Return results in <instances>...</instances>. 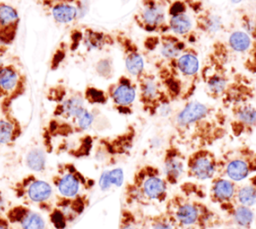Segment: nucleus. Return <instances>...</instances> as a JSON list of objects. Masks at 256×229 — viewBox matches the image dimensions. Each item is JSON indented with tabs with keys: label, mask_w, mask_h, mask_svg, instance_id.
<instances>
[{
	"label": "nucleus",
	"mask_w": 256,
	"mask_h": 229,
	"mask_svg": "<svg viewBox=\"0 0 256 229\" xmlns=\"http://www.w3.org/2000/svg\"><path fill=\"white\" fill-rule=\"evenodd\" d=\"M80 42L87 51H99L115 44L114 35L93 28H85L81 32Z\"/></svg>",
	"instance_id": "393cba45"
},
{
	"label": "nucleus",
	"mask_w": 256,
	"mask_h": 229,
	"mask_svg": "<svg viewBox=\"0 0 256 229\" xmlns=\"http://www.w3.org/2000/svg\"><path fill=\"white\" fill-rule=\"evenodd\" d=\"M51 185L44 180H33L27 188L28 198L34 203H42L52 195Z\"/></svg>",
	"instance_id": "c85d7f7f"
},
{
	"label": "nucleus",
	"mask_w": 256,
	"mask_h": 229,
	"mask_svg": "<svg viewBox=\"0 0 256 229\" xmlns=\"http://www.w3.org/2000/svg\"><path fill=\"white\" fill-rule=\"evenodd\" d=\"M119 229H142V221L129 206L121 208Z\"/></svg>",
	"instance_id": "7c9ffc66"
},
{
	"label": "nucleus",
	"mask_w": 256,
	"mask_h": 229,
	"mask_svg": "<svg viewBox=\"0 0 256 229\" xmlns=\"http://www.w3.org/2000/svg\"><path fill=\"white\" fill-rule=\"evenodd\" d=\"M115 44H118L125 65L127 75L137 81L146 72L145 59L139 46L128 35L123 32H117L114 35Z\"/></svg>",
	"instance_id": "2eb2a0df"
},
{
	"label": "nucleus",
	"mask_w": 256,
	"mask_h": 229,
	"mask_svg": "<svg viewBox=\"0 0 256 229\" xmlns=\"http://www.w3.org/2000/svg\"><path fill=\"white\" fill-rule=\"evenodd\" d=\"M253 84H254V88H255V93H256V82H253Z\"/></svg>",
	"instance_id": "a18cd8bd"
},
{
	"label": "nucleus",
	"mask_w": 256,
	"mask_h": 229,
	"mask_svg": "<svg viewBox=\"0 0 256 229\" xmlns=\"http://www.w3.org/2000/svg\"><path fill=\"white\" fill-rule=\"evenodd\" d=\"M218 156L210 148L192 150L186 157L185 176L197 181L211 180L217 175Z\"/></svg>",
	"instance_id": "f8f14e48"
},
{
	"label": "nucleus",
	"mask_w": 256,
	"mask_h": 229,
	"mask_svg": "<svg viewBox=\"0 0 256 229\" xmlns=\"http://www.w3.org/2000/svg\"><path fill=\"white\" fill-rule=\"evenodd\" d=\"M96 74L103 79H111L114 76V64L110 57H104L97 61L95 64Z\"/></svg>",
	"instance_id": "f704fd0d"
},
{
	"label": "nucleus",
	"mask_w": 256,
	"mask_h": 229,
	"mask_svg": "<svg viewBox=\"0 0 256 229\" xmlns=\"http://www.w3.org/2000/svg\"><path fill=\"white\" fill-rule=\"evenodd\" d=\"M57 190L59 194L66 199H73L80 195L82 188L89 189L93 187L94 181L85 178L80 172H78L74 167L62 174L56 181Z\"/></svg>",
	"instance_id": "6ab92c4d"
},
{
	"label": "nucleus",
	"mask_w": 256,
	"mask_h": 229,
	"mask_svg": "<svg viewBox=\"0 0 256 229\" xmlns=\"http://www.w3.org/2000/svg\"><path fill=\"white\" fill-rule=\"evenodd\" d=\"M3 208H4V201H3V198L0 195V211L3 210Z\"/></svg>",
	"instance_id": "a19ab883"
},
{
	"label": "nucleus",
	"mask_w": 256,
	"mask_h": 229,
	"mask_svg": "<svg viewBox=\"0 0 256 229\" xmlns=\"http://www.w3.org/2000/svg\"><path fill=\"white\" fill-rule=\"evenodd\" d=\"M255 220H256V217H255Z\"/></svg>",
	"instance_id": "49530a36"
},
{
	"label": "nucleus",
	"mask_w": 256,
	"mask_h": 229,
	"mask_svg": "<svg viewBox=\"0 0 256 229\" xmlns=\"http://www.w3.org/2000/svg\"><path fill=\"white\" fill-rule=\"evenodd\" d=\"M241 29L245 31L252 40H256V17L244 14L241 17Z\"/></svg>",
	"instance_id": "e433bc0d"
},
{
	"label": "nucleus",
	"mask_w": 256,
	"mask_h": 229,
	"mask_svg": "<svg viewBox=\"0 0 256 229\" xmlns=\"http://www.w3.org/2000/svg\"><path fill=\"white\" fill-rule=\"evenodd\" d=\"M173 137L191 150L210 148L229 132L228 114L223 107L190 99L170 115Z\"/></svg>",
	"instance_id": "f257e3e1"
},
{
	"label": "nucleus",
	"mask_w": 256,
	"mask_h": 229,
	"mask_svg": "<svg viewBox=\"0 0 256 229\" xmlns=\"http://www.w3.org/2000/svg\"><path fill=\"white\" fill-rule=\"evenodd\" d=\"M213 51L208 55L206 62L201 66L200 81L203 82L207 95L213 100H220L231 77L226 66L228 48L223 43L215 44Z\"/></svg>",
	"instance_id": "39448f33"
},
{
	"label": "nucleus",
	"mask_w": 256,
	"mask_h": 229,
	"mask_svg": "<svg viewBox=\"0 0 256 229\" xmlns=\"http://www.w3.org/2000/svg\"><path fill=\"white\" fill-rule=\"evenodd\" d=\"M228 109V128L231 134L236 138L252 135L256 130V102H240Z\"/></svg>",
	"instance_id": "ddd939ff"
},
{
	"label": "nucleus",
	"mask_w": 256,
	"mask_h": 229,
	"mask_svg": "<svg viewBox=\"0 0 256 229\" xmlns=\"http://www.w3.org/2000/svg\"><path fill=\"white\" fill-rule=\"evenodd\" d=\"M169 185L162 170L152 164L139 166L125 184L123 198L126 206H150L166 202Z\"/></svg>",
	"instance_id": "7ed1b4c3"
},
{
	"label": "nucleus",
	"mask_w": 256,
	"mask_h": 229,
	"mask_svg": "<svg viewBox=\"0 0 256 229\" xmlns=\"http://www.w3.org/2000/svg\"><path fill=\"white\" fill-rule=\"evenodd\" d=\"M238 182L230 180L226 177L216 175L210 180L208 190L209 200L218 207L236 201V190Z\"/></svg>",
	"instance_id": "4be33fe9"
},
{
	"label": "nucleus",
	"mask_w": 256,
	"mask_h": 229,
	"mask_svg": "<svg viewBox=\"0 0 256 229\" xmlns=\"http://www.w3.org/2000/svg\"><path fill=\"white\" fill-rule=\"evenodd\" d=\"M149 229H179L178 225L163 211L147 217Z\"/></svg>",
	"instance_id": "2f4dec72"
},
{
	"label": "nucleus",
	"mask_w": 256,
	"mask_h": 229,
	"mask_svg": "<svg viewBox=\"0 0 256 229\" xmlns=\"http://www.w3.org/2000/svg\"><path fill=\"white\" fill-rule=\"evenodd\" d=\"M26 165L35 172L45 169L46 156L41 148H33L26 155Z\"/></svg>",
	"instance_id": "473e14b6"
},
{
	"label": "nucleus",
	"mask_w": 256,
	"mask_h": 229,
	"mask_svg": "<svg viewBox=\"0 0 256 229\" xmlns=\"http://www.w3.org/2000/svg\"><path fill=\"white\" fill-rule=\"evenodd\" d=\"M164 212L178 227L197 225L202 229H211L223 223V218L198 197L176 193L168 197Z\"/></svg>",
	"instance_id": "20e7f679"
},
{
	"label": "nucleus",
	"mask_w": 256,
	"mask_h": 229,
	"mask_svg": "<svg viewBox=\"0 0 256 229\" xmlns=\"http://www.w3.org/2000/svg\"><path fill=\"white\" fill-rule=\"evenodd\" d=\"M253 44L252 38L242 29L232 31L226 40L225 45L227 48L234 53L246 54Z\"/></svg>",
	"instance_id": "cd10ccee"
},
{
	"label": "nucleus",
	"mask_w": 256,
	"mask_h": 229,
	"mask_svg": "<svg viewBox=\"0 0 256 229\" xmlns=\"http://www.w3.org/2000/svg\"><path fill=\"white\" fill-rule=\"evenodd\" d=\"M224 214L223 223L229 226H236L243 229H251L255 220V214L251 207L244 206L236 201L219 206Z\"/></svg>",
	"instance_id": "5701e85b"
},
{
	"label": "nucleus",
	"mask_w": 256,
	"mask_h": 229,
	"mask_svg": "<svg viewBox=\"0 0 256 229\" xmlns=\"http://www.w3.org/2000/svg\"><path fill=\"white\" fill-rule=\"evenodd\" d=\"M155 75L172 102L192 99L200 81L201 64L198 51L188 45L175 59L155 63Z\"/></svg>",
	"instance_id": "f03ea898"
},
{
	"label": "nucleus",
	"mask_w": 256,
	"mask_h": 229,
	"mask_svg": "<svg viewBox=\"0 0 256 229\" xmlns=\"http://www.w3.org/2000/svg\"><path fill=\"white\" fill-rule=\"evenodd\" d=\"M188 45L185 40L170 32L151 34L143 42L144 51L153 57L154 64L175 59Z\"/></svg>",
	"instance_id": "9d476101"
},
{
	"label": "nucleus",
	"mask_w": 256,
	"mask_h": 229,
	"mask_svg": "<svg viewBox=\"0 0 256 229\" xmlns=\"http://www.w3.org/2000/svg\"><path fill=\"white\" fill-rule=\"evenodd\" d=\"M137 131L133 125H129L123 132L112 137L102 138L98 142L96 157L99 161L114 164L119 159L129 156L136 140Z\"/></svg>",
	"instance_id": "1a4fd4ad"
},
{
	"label": "nucleus",
	"mask_w": 256,
	"mask_h": 229,
	"mask_svg": "<svg viewBox=\"0 0 256 229\" xmlns=\"http://www.w3.org/2000/svg\"><path fill=\"white\" fill-rule=\"evenodd\" d=\"M226 229H243V228H240V227H236V226H229L228 228Z\"/></svg>",
	"instance_id": "37998d69"
},
{
	"label": "nucleus",
	"mask_w": 256,
	"mask_h": 229,
	"mask_svg": "<svg viewBox=\"0 0 256 229\" xmlns=\"http://www.w3.org/2000/svg\"><path fill=\"white\" fill-rule=\"evenodd\" d=\"M108 101L121 115H131L137 99V82L128 75H121L106 89Z\"/></svg>",
	"instance_id": "9b49d317"
},
{
	"label": "nucleus",
	"mask_w": 256,
	"mask_h": 229,
	"mask_svg": "<svg viewBox=\"0 0 256 229\" xmlns=\"http://www.w3.org/2000/svg\"><path fill=\"white\" fill-rule=\"evenodd\" d=\"M170 0H141L134 15V22L145 32L162 34L168 31V7Z\"/></svg>",
	"instance_id": "6e6552de"
},
{
	"label": "nucleus",
	"mask_w": 256,
	"mask_h": 229,
	"mask_svg": "<svg viewBox=\"0 0 256 229\" xmlns=\"http://www.w3.org/2000/svg\"><path fill=\"white\" fill-rule=\"evenodd\" d=\"M193 12L197 32L207 36H214L224 29L222 18L212 10L204 8L202 3L195 1Z\"/></svg>",
	"instance_id": "412c9836"
},
{
	"label": "nucleus",
	"mask_w": 256,
	"mask_h": 229,
	"mask_svg": "<svg viewBox=\"0 0 256 229\" xmlns=\"http://www.w3.org/2000/svg\"><path fill=\"white\" fill-rule=\"evenodd\" d=\"M0 1H1V0H0Z\"/></svg>",
	"instance_id": "de8ad7c7"
},
{
	"label": "nucleus",
	"mask_w": 256,
	"mask_h": 229,
	"mask_svg": "<svg viewBox=\"0 0 256 229\" xmlns=\"http://www.w3.org/2000/svg\"><path fill=\"white\" fill-rule=\"evenodd\" d=\"M21 125L8 110L0 118V145L14 142L21 134Z\"/></svg>",
	"instance_id": "a878e982"
},
{
	"label": "nucleus",
	"mask_w": 256,
	"mask_h": 229,
	"mask_svg": "<svg viewBox=\"0 0 256 229\" xmlns=\"http://www.w3.org/2000/svg\"><path fill=\"white\" fill-rule=\"evenodd\" d=\"M179 229H202V228L200 226H197V225H189V226L179 227Z\"/></svg>",
	"instance_id": "ea45409f"
},
{
	"label": "nucleus",
	"mask_w": 256,
	"mask_h": 229,
	"mask_svg": "<svg viewBox=\"0 0 256 229\" xmlns=\"http://www.w3.org/2000/svg\"><path fill=\"white\" fill-rule=\"evenodd\" d=\"M25 75L15 63H3L0 66V99L9 105L25 89Z\"/></svg>",
	"instance_id": "dca6fc26"
},
{
	"label": "nucleus",
	"mask_w": 256,
	"mask_h": 229,
	"mask_svg": "<svg viewBox=\"0 0 256 229\" xmlns=\"http://www.w3.org/2000/svg\"><path fill=\"white\" fill-rule=\"evenodd\" d=\"M85 99L81 92H74L68 96H64L58 101L55 107L54 115L64 120L71 121L78 117L84 110Z\"/></svg>",
	"instance_id": "b1692460"
},
{
	"label": "nucleus",
	"mask_w": 256,
	"mask_h": 229,
	"mask_svg": "<svg viewBox=\"0 0 256 229\" xmlns=\"http://www.w3.org/2000/svg\"><path fill=\"white\" fill-rule=\"evenodd\" d=\"M124 183V171L122 168L104 170L99 178L98 185L102 191L109 190L112 186L121 187Z\"/></svg>",
	"instance_id": "c756f323"
},
{
	"label": "nucleus",
	"mask_w": 256,
	"mask_h": 229,
	"mask_svg": "<svg viewBox=\"0 0 256 229\" xmlns=\"http://www.w3.org/2000/svg\"><path fill=\"white\" fill-rule=\"evenodd\" d=\"M191 8L192 0H188V8L186 10L168 15L167 20L168 31L185 40L188 44L196 41L195 35L197 34L194 16L189 13L191 11Z\"/></svg>",
	"instance_id": "a211bd4d"
},
{
	"label": "nucleus",
	"mask_w": 256,
	"mask_h": 229,
	"mask_svg": "<svg viewBox=\"0 0 256 229\" xmlns=\"http://www.w3.org/2000/svg\"><path fill=\"white\" fill-rule=\"evenodd\" d=\"M50 220L57 229H64L66 227L67 217L60 208H56L50 213Z\"/></svg>",
	"instance_id": "58836bf2"
},
{
	"label": "nucleus",
	"mask_w": 256,
	"mask_h": 229,
	"mask_svg": "<svg viewBox=\"0 0 256 229\" xmlns=\"http://www.w3.org/2000/svg\"><path fill=\"white\" fill-rule=\"evenodd\" d=\"M232 1V3H234V4H237V3H240L242 0H231Z\"/></svg>",
	"instance_id": "c03bdc74"
},
{
	"label": "nucleus",
	"mask_w": 256,
	"mask_h": 229,
	"mask_svg": "<svg viewBox=\"0 0 256 229\" xmlns=\"http://www.w3.org/2000/svg\"><path fill=\"white\" fill-rule=\"evenodd\" d=\"M40 5L59 24L72 23L86 12L83 0H40Z\"/></svg>",
	"instance_id": "f3484780"
},
{
	"label": "nucleus",
	"mask_w": 256,
	"mask_h": 229,
	"mask_svg": "<svg viewBox=\"0 0 256 229\" xmlns=\"http://www.w3.org/2000/svg\"><path fill=\"white\" fill-rule=\"evenodd\" d=\"M236 202L247 207L256 205V174L238 183L236 190Z\"/></svg>",
	"instance_id": "bb28decb"
},
{
	"label": "nucleus",
	"mask_w": 256,
	"mask_h": 229,
	"mask_svg": "<svg viewBox=\"0 0 256 229\" xmlns=\"http://www.w3.org/2000/svg\"><path fill=\"white\" fill-rule=\"evenodd\" d=\"M0 229H8L7 224H5V223H0Z\"/></svg>",
	"instance_id": "79ce46f5"
},
{
	"label": "nucleus",
	"mask_w": 256,
	"mask_h": 229,
	"mask_svg": "<svg viewBox=\"0 0 256 229\" xmlns=\"http://www.w3.org/2000/svg\"><path fill=\"white\" fill-rule=\"evenodd\" d=\"M243 67L249 73L256 75V40L253 41L250 50L246 53V58L243 63Z\"/></svg>",
	"instance_id": "4c0bfd02"
},
{
	"label": "nucleus",
	"mask_w": 256,
	"mask_h": 229,
	"mask_svg": "<svg viewBox=\"0 0 256 229\" xmlns=\"http://www.w3.org/2000/svg\"><path fill=\"white\" fill-rule=\"evenodd\" d=\"M253 174H256V149L250 145L230 148L218 156V176L239 183Z\"/></svg>",
	"instance_id": "423d86ee"
},
{
	"label": "nucleus",
	"mask_w": 256,
	"mask_h": 229,
	"mask_svg": "<svg viewBox=\"0 0 256 229\" xmlns=\"http://www.w3.org/2000/svg\"><path fill=\"white\" fill-rule=\"evenodd\" d=\"M83 96L85 101L90 104H106L108 102V96L106 94V91H103L93 86H88Z\"/></svg>",
	"instance_id": "c9c22d12"
},
{
	"label": "nucleus",
	"mask_w": 256,
	"mask_h": 229,
	"mask_svg": "<svg viewBox=\"0 0 256 229\" xmlns=\"http://www.w3.org/2000/svg\"><path fill=\"white\" fill-rule=\"evenodd\" d=\"M20 25V16L15 7L0 1V46L14 43Z\"/></svg>",
	"instance_id": "aec40b11"
},
{
	"label": "nucleus",
	"mask_w": 256,
	"mask_h": 229,
	"mask_svg": "<svg viewBox=\"0 0 256 229\" xmlns=\"http://www.w3.org/2000/svg\"><path fill=\"white\" fill-rule=\"evenodd\" d=\"M19 223L21 224L22 229H45V222L42 216L36 212L30 211L29 209L26 211Z\"/></svg>",
	"instance_id": "72a5a7b5"
},
{
	"label": "nucleus",
	"mask_w": 256,
	"mask_h": 229,
	"mask_svg": "<svg viewBox=\"0 0 256 229\" xmlns=\"http://www.w3.org/2000/svg\"><path fill=\"white\" fill-rule=\"evenodd\" d=\"M137 99L144 113L149 116L172 114L173 103L154 73L146 72L137 81Z\"/></svg>",
	"instance_id": "0eeeda50"
},
{
	"label": "nucleus",
	"mask_w": 256,
	"mask_h": 229,
	"mask_svg": "<svg viewBox=\"0 0 256 229\" xmlns=\"http://www.w3.org/2000/svg\"><path fill=\"white\" fill-rule=\"evenodd\" d=\"M173 135L170 137L162 157V173L169 186L177 185L186 173V155Z\"/></svg>",
	"instance_id": "4468645a"
}]
</instances>
